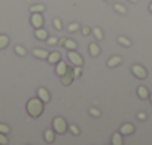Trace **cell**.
Here are the masks:
<instances>
[{
	"label": "cell",
	"instance_id": "6da1fadb",
	"mask_svg": "<svg viewBox=\"0 0 152 145\" xmlns=\"http://www.w3.org/2000/svg\"><path fill=\"white\" fill-rule=\"evenodd\" d=\"M26 109H27V114H28L30 117L37 118V117H40V115L43 114V109H45V102H42L39 97H33V99H30V100L27 102Z\"/></svg>",
	"mask_w": 152,
	"mask_h": 145
},
{
	"label": "cell",
	"instance_id": "7a4b0ae2",
	"mask_svg": "<svg viewBox=\"0 0 152 145\" xmlns=\"http://www.w3.org/2000/svg\"><path fill=\"white\" fill-rule=\"evenodd\" d=\"M52 129L55 130V133L64 135V133L69 130V126H67V121H66L63 117H55V118L52 120Z\"/></svg>",
	"mask_w": 152,
	"mask_h": 145
},
{
	"label": "cell",
	"instance_id": "3957f363",
	"mask_svg": "<svg viewBox=\"0 0 152 145\" xmlns=\"http://www.w3.org/2000/svg\"><path fill=\"white\" fill-rule=\"evenodd\" d=\"M67 57H69V60L72 61L73 66H82V64H84V58H82V55H81L78 51H76V49H70L69 54H67Z\"/></svg>",
	"mask_w": 152,
	"mask_h": 145
},
{
	"label": "cell",
	"instance_id": "277c9868",
	"mask_svg": "<svg viewBox=\"0 0 152 145\" xmlns=\"http://www.w3.org/2000/svg\"><path fill=\"white\" fill-rule=\"evenodd\" d=\"M131 72H133V75L137 79H146V77H148V70L142 64H133L131 66Z\"/></svg>",
	"mask_w": 152,
	"mask_h": 145
},
{
	"label": "cell",
	"instance_id": "5b68a950",
	"mask_svg": "<svg viewBox=\"0 0 152 145\" xmlns=\"http://www.w3.org/2000/svg\"><path fill=\"white\" fill-rule=\"evenodd\" d=\"M31 26L34 29L43 27V17L40 12H31Z\"/></svg>",
	"mask_w": 152,
	"mask_h": 145
},
{
	"label": "cell",
	"instance_id": "8992f818",
	"mask_svg": "<svg viewBox=\"0 0 152 145\" xmlns=\"http://www.w3.org/2000/svg\"><path fill=\"white\" fill-rule=\"evenodd\" d=\"M61 78V84L63 85H70L72 82H73V79H75V75H73V69L69 66V69H67V72L63 75V77H60Z\"/></svg>",
	"mask_w": 152,
	"mask_h": 145
},
{
	"label": "cell",
	"instance_id": "52a82bcc",
	"mask_svg": "<svg viewBox=\"0 0 152 145\" xmlns=\"http://www.w3.org/2000/svg\"><path fill=\"white\" fill-rule=\"evenodd\" d=\"M37 97H39L42 102H45V103H48V102L51 100V94H49V91H48L46 88H43V87H40V88L37 90Z\"/></svg>",
	"mask_w": 152,
	"mask_h": 145
},
{
	"label": "cell",
	"instance_id": "ba28073f",
	"mask_svg": "<svg viewBox=\"0 0 152 145\" xmlns=\"http://www.w3.org/2000/svg\"><path fill=\"white\" fill-rule=\"evenodd\" d=\"M134 130H136V127H134L133 124H130V123H125V124H122V126H121V129H119V132L122 133V136L131 135V133H134Z\"/></svg>",
	"mask_w": 152,
	"mask_h": 145
},
{
	"label": "cell",
	"instance_id": "9c48e42d",
	"mask_svg": "<svg viewBox=\"0 0 152 145\" xmlns=\"http://www.w3.org/2000/svg\"><path fill=\"white\" fill-rule=\"evenodd\" d=\"M34 36H36V39H39V40H46V39H48V30L43 29V27L36 29V30H34Z\"/></svg>",
	"mask_w": 152,
	"mask_h": 145
},
{
	"label": "cell",
	"instance_id": "30bf717a",
	"mask_svg": "<svg viewBox=\"0 0 152 145\" xmlns=\"http://www.w3.org/2000/svg\"><path fill=\"white\" fill-rule=\"evenodd\" d=\"M67 69H69V66H67L64 61L60 60V61L57 63V69H55V72H57V75H58V77H63L66 72H67Z\"/></svg>",
	"mask_w": 152,
	"mask_h": 145
},
{
	"label": "cell",
	"instance_id": "8fae6325",
	"mask_svg": "<svg viewBox=\"0 0 152 145\" xmlns=\"http://www.w3.org/2000/svg\"><path fill=\"white\" fill-rule=\"evenodd\" d=\"M51 64H57L60 60H61V52H58V51H54V52H49V55H48V58H46Z\"/></svg>",
	"mask_w": 152,
	"mask_h": 145
},
{
	"label": "cell",
	"instance_id": "7c38bea8",
	"mask_svg": "<svg viewBox=\"0 0 152 145\" xmlns=\"http://www.w3.org/2000/svg\"><path fill=\"white\" fill-rule=\"evenodd\" d=\"M33 55L37 57V58H40V60H46L48 55H49V52L45 51V49H40V48H34L33 49Z\"/></svg>",
	"mask_w": 152,
	"mask_h": 145
},
{
	"label": "cell",
	"instance_id": "4fadbf2b",
	"mask_svg": "<svg viewBox=\"0 0 152 145\" xmlns=\"http://www.w3.org/2000/svg\"><path fill=\"white\" fill-rule=\"evenodd\" d=\"M43 136H45V141L48 144H52L55 141V130L54 129H46L45 133H43Z\"/></svg>",
	"mask_w": 152,
	"mask_h": 145
},
{
	"label": "cell",
	"instance_id": "5bb4252c",
	"mask_svg": "<svg viewBox=\"0 0 152 145\" xmlns=\"http://www.w3.org/2000/svg\"><path fill=\"white\" fill-rule=\"evenodd\" d=\"M122 63V58L119 57V55H113V57H110L109 60H107V67H116V66H119Z\"/></svg>",
	"mask_w": 152,
	"mask_h": 145
},
{
	"label": "cell",
	"instance_id": "9a60e30c",
	"mask_svg": "<svg viewBox=\"0 0 152 145\" xmlns=\"http://www.w3.org/2000/svg\"><path fill=\"white\" fill-rule=\"evenodd\" d=\"M137 96L145 100V99L149 97V90H148L145 85H140V87H137Z\"/></svg>",
	"mask_w": 152,
	"mask_h": 145
},
{
	"label": "cell",
	"instance_id": "2e32d148",
	"mask_svg": "<svg viewBox=\"0 0 152 145\" xmlns=\"http://www.w3.org/2000/svg\"><path fill=\"white\" fill-rule=\"evenodd\" d=\"M124 139H122V133L121 132H115L112 136V145H122Z\"/></svg>",
	"mask_w": 152,
	"mask_h": 145
},
{
	"label": "cell",
	"instance_id": "e0dca14e",
	"mask_svg": "<svg viewBox=\"0 0 152 145\" xmlns=\"http://www.w3.org/2000/svg\"><path fill=\"white\" fill-rule=\"evenodd\" d=\"M90 54L93 57H99L100 55V46L96 43V42H91L90 43Z\"/></svg>",
	"mask_w": 152,
	"mask_h": 145
},
{
	"label": "cell",
	"instance_id": "ac0fdd59",
	"mask_svg": "<svg viewBox=\"0 0 152 145\" xmlns=\"http://www.w3.org/2000/svg\"><path fill=\"white\" fill-rule=\"evenodd\" d=\"M8 45H9V36L0 35V49H5Z\"/></svg>",
	"mask_w": 152,
	"mask_h": 145
},
{
	"label": "cell",
	"instance_id": "d6986e66",
	"mask_svg": "<svg viewBox=\"0 0 152 145\" xmlns=\"http://www.w3.org/2000/svg\"><path fill=\"white\" fill-rule=\"evenodd\" d=\"M64 46L70 51V49H76V48H78V43H76V40H73V39H66Z\"/></svg>",
	"mask_w": 152,
	"mask_h": 145
},
{
	"label": "cell",
	"instance_id": "ffe728a7",
	"mask_svg": "<svg viewBox=\"0 0 152 145\" xmlns=\"http://www.w3.org/2000/svg\"><path fill=\"white\" fill-rule=\"evenodd\" d=\"M91 33L96 36V39H97V40H102V39L104 38V35H103L102 29H99V27H96V29H91Z\"/></svg>",
	"mask_w": 152,
	"mask_h": 145
},
{
	"label": "cell",
	"instance_id": "44dd1931",
	"mask_svg": "<svg viewBox=\"0 0 152 145\" xmlns=\"http://www.w3.org/2000/svg\"><path fill=\"white\" fill-rule=\"evenodd\" d=\"M118 42H119L122 46H127V48L131 46V40H130L128 38H125V36H119V38H118Z\"/></svg>",
	"mask_w": 152,
	"mask_h": 145
},
{
	"label": "cell",
	"instance_id": "7402d4cb",
	"mask_svg": "<svg viewBox=\"0 0 152 145\" xmlns=\"http://www.w3.org/2000/svg\"><path fill=\"white\" fill-rule=\"evenodd\" d=\"M15 52H17L20 57H24V55L27 54V51H26V48H24L23 45H15Z\"/></svg>",
	"mask_w": 152,
	"mask_h": 145
},
{
	"label": "cell",
	"instance_id": "603a6c76",
	"mask_svg": "<svg viewBox=\"0 0 152 145\" xmlns=\"http://www.w3.org/2000/svg\"><path fill=\"white\" fill-rule=\"evenodd\" d=\"M78 30H79V24L78 23H72V24L67 26V32H70V33H75V32H78Z\"/></svg>",
	"mask_w": 152,
	"mask_h": 145
},
{
	"label": "cell",
	"instance_id": "cb8c5ba5",
	"mask_svg": "<svg viewBox=\"0 0 152 145\" xmlns=\"http://www.w3.org/2000/svg\"><path fill=\"white\" fill-rule=\"evenodd\" d=\"M113 9H115L116 12H119V14H127V8L122 6V5H119V3L113 5Z\"/></svg>",
	"mask_w": 152,
	"mask_h": 145
},
{
	"label": "cell",
	"instance_id": "d4e9b609",
	"mask_svg": "<svg viewBox=\"0 0 152 145\" xmlns=\"http://www.w3.org/2000/svg\"><path fill=\"white\" fill-rule=\"evenodd\" d=\"M30 11H31V12H43V11H45V6L39 3V5L31 6V8H30Z\"/></svg>",
	"mask_w": 152,
	"mask_h": 145
},
{
	"label": "cell",
	"instance_id": "484cf974",
	"mask_svg": "<svg viewBox=\"0 0 152 145\" xmlns=\"http://www.w3.org/2000/svg\"><path fill=\"white\" fill-rule=\"evenodd\" d=\"M81 74H82V66H75V69H73V75H75V78H79Z\"/></svg>",
	"mask_w": 152,
	"mask_h": 145
},
{
	"label": "cell",
	"instance_id": "4316f807",
	"mask_svg": "<svg viewBox=\"0 0 152 145\" xmlns=\"http://www.w3.org/2000/svg\"><path fill=\"white\" fill-rule=\"evenodd\" d=\"M8 144H9V139L6 133H0V145H8Z\"/></svg>",
	"mask_w": 152,
	"mask_h": 145
},
{
	"label": "cell",
	"instance_id": "83f0119b",
	"mask_svg": "<svg viewBox=\"0 0 152 145\" xmlns=\"http://www.w3.org/2000/svg\"><path fill=\"white\" fill-rule=\"evenodd\" d=\"M69 130H70V132H72V133H73L75 136H78V135L81 133V130H79V127H78V126H76V124H72V126L69 127Z\"/></svg>",
	"mask_w": 152,
	"mask_h": 145
},
{
	"label": "cell",
	"instance_id": "f1b7e54d",
	"mask_svg": "<svg viewBox=\"0 0 152 145\" xmlns=\"http://www.w3.org/2000/svg\"><path fill=\"white\" fill-rule=\"evenodd\" d=\"M9 132H11V127H9L8 124H3V123L0 124V133H6V135H8Z\"/></svg>",
	"mask_w": 152,
	"mask_h": 145
},
{
	"label": "cell",
	"instance_id": "f546056e",
	"mask_svg": "<svg viewBox=\"0 0 152 145\" xmlns=\"http://www.w3.org/2000/svg\"><path fill=\"white\" fill-rule=\"evenodd\" d=\"M90 114H91L93 117H96V118H99V117L102 115V112H100L97 108H91V109H90Z\"/></svg>",
	"mask_w": 152,
	"mask_h": 145
},
{
	"label": "cell",
	"instance_id": "4dcf8cb0",
	"mask_svg": "<svg viewBox=\"0 0 152 145\" xmlns=\"http://www.w3.org/2000/svg\"><path fill=\"white\" fill-rule=\"evenodd\" d=\"M81 32H82V36H88V35L91 33V29H90L88 26H84V27L81 29Z\"/></svg>",
	"mask_w": 152,
	"mask_h": 145
},
{
	"label": "cell",
	"instance_id": "1f68e13d",
	"mask_svg": "<svg viewBox=\"0 0 152 145\" xmlns=\"http://www.w3.org/2000/svg\"><path fill=\"white\" fill-rule=\"evenodd\" d=\"M54 27H55L57 30H61V29H63V24H61V21H60L58 18L54 20Z\"/></svg>",
	"mask_w": 152,
	"mask_h": 145
},
{
	"label": "cell",
	"instance_id": "d6a6232c",
	"mask_svg": "<svg viewBox=\"0 0 152 145\" xmlns=\"http://www.w3.org/2000/svg\"><path fill=\"white\" fill-rule=\"evenodd\" d=\"M46 43L54 46V45H57V43H58V39H57V38H48V42H46Z\"/></svg>",
	"mask_w": 152,
	"mask_h": 145
},
{
	"label": "cell",
	"instance_id": "836d02e7",
	"mask_svg": "<svg viewBox=\"0 0 152 145\" xmlns=\"http://www.w3.org/2000/svg\"><path fill=\"white\" fill-rule=\"evenodd\" d=\"M146 117H148V115H146L145 112H139V114H137V118H139L140 121H145V120H146Z\"/></svg>",
	"mask_w": 152,
	"mask_h": 145
},
{
	"label": "cell",
	"instance_id": "e575fe53",
	"mask_svg": "<svg viewBox=\"0 0 152 145\" xmlns=\"http://www.w3.org/2000/svg\"><path fill=\"white\" fill-rule=\"evenodd\" d=\"M66 39H67V38H61V39H60V40H58V43H60V45H63V46H64V43H66Z\"/></svg>",
	"mask_w": 152,
	"mask_h": 145
},
{
	"label": "cell",
	"instance_id": "d590c367",
	"mask_svg": "<svg viewBox=\"0 0 152 145\" xmlns=\"http://www.w3.org/2000/svg\"><path fill=\"white\" fill-rule=\"evenodd\" d=\"M149 11L152 12V2H151V5H149Z\"/></svg>",
	"mask_w": 152,
	"mask_h": 145
},
{
	"label": "cell",
	"instance_id": "8d00e7d4",
	"mask_svg": "<svg viewBox=\"0 0 152 145\" xmlns=\"http://www.w3.org/2000/svg\"><path fill=\"white\" fill-rule=\"evenodd\" d=\"M128 2H133V3H136V2H137V0H128Z\"/></svg>",
	"mask_w": 152,
	"mask_h": 145
},
{
	"label": "cell",
	"instance_id": "74e56055",
	"mask_svg": "<svg viewBox=\"0 0 152 145\" xmlns=\"http://www.w3.org/2000/svg\"><path fill=\"white\" fill-rule=\"evenodd\" d=\"M149 99H151V102H152V94H149Z\"/></svg>",
	"mask_w": 152,
	"mask_h": 145
},
{
	"label": "cell",
	"instance_id": "f35d334b",
	"mask_svg": "<svg viewBox=\"0 0 152 145\" xmlns=\"http://www.w3.org/2000/svg\"><path fill=\"white\" fill-rule=\"evenodd\" d=\"M107 2H112V0H107Z\"/></svg>",
	"mask_w": 152,
	"mask_h": 145
}]
</instances>
